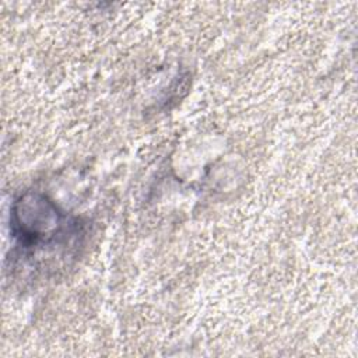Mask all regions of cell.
<instances>
[{"label": "cell", "mask_w": 358, "mask_h": 358, "mask_svg": "<svg viewBox=\"0 0 358 358\" xmlns=\"http://www.w3.org/2000/svg\"><path fill=\"white\" fill-rule=\"evenodd\" d=\"M13 234L28 249L62 246L78 234V224L41 193H25L15 200L11 214Z\"/></svg>", "instance_id": "cell-1"}]
</instances>
